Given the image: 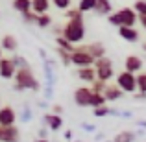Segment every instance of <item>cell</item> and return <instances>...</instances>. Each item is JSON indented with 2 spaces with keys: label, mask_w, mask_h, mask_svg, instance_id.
<instances>
[{
  "label": "cell",
  "mask_w": 146,
  "mask_h": 142,
  "mask_svg": "<svg viewBox=\"0 0 146 142\" xmlns=\"http://www.w3.org/2000/svg\"><path fill=\"white\" fill-rule=\"evenodd\" d=\"M15 63H17V70H15V89L17 90H24V89H30V90H39V81L37 78L33 76L30 65H26V61L22 57H15Z\"/></svg>",
  "instance_id": "obj_1"
},
{
  "label": "cell",
  "mask_w": 146,
  "mask_h": 142,
  "mask_svg": "<svg viewBox=\"0 0 146 142\" xmlns=\"http://www.w3.org/2000/svg\"><path fill=\"white\" fill-rule=\"evenodd\" d=\"M61 37L67 39L70 44H80L85 39V24H83V18H74V20H67V24L63 26V32Z\"/></svg>",
  "instance_id": "obj_2"
},
{
  "label": "cell",
  "mask_w": 146,
  "mask_h": 142,
  "mask_svg": "<svg viewBox=\"0 0 146 142\" xmlns=\"http://www.w3.org/2000/svg\"><path fill=\"white\" fill-rule=\"evenodd\" d=\"M109 24L113 26H135L137 24V13L131 9V7H122V9L115 11V13H109Z\"/></svg>",
  "instance_id": "obj_3"
},
{
  "label": "cell",
  "mask_w": 146,
  "mask_h": 142,
  "mask_svg": "<svg viewBox=\"0 0 146 142\" xmlns=\"http://www.w3.org/2000/svg\"><path fill=\"white\" fill-rule=\"evenodd\" d=\"M93 65H94V74H96V79L107 83L111 78H113V61H111L107 55L94 59Z\"/></svg>",
  "instance_id": "obj_4"
},
{
  "label": "cell",
  "mask_w": 146,
  "mask_h": 142,
  "mask_svg": "<svg viewBox=\"0 0 146 142\" xmlns=\"http://www.w3.org/2000/svg\"><path fill=\"white\" fill-rule=\"evenodd\" d=\"M70 63L76 67H93L94 57L87 52L85 44H80V46H74V50L70 52Z\"/></svg>",
  "instance_id": "obj_5"
},
{
  "label": "cell",
  "mask_w": 146,
  "mask_h": 142,
  "mask_svg": "<svg viewBox=\"0 0 146 142\" xmlns=\"http://www.w3.org/2000/svg\"><path fill=\"white\" fill-rule=\"evenodd\" d=\"M115 85L118 87V89L122 90V92H135L137 87H135V74H131V72H120V74L117 76V83Z\"/></svg>",
  "instance_id": "obj_6"
},
{
  "label": "cell",
  "mask_w": 146,
  "mask_h": 142,
  "mask_svg": "<svg viewBox=\"0 0 146 142\" xmlns=\"http://www.w3.org/2000/svg\"><path fill=\"white\" fill-rule=\"evenodd\" d=\"M15 70H17L15 57H0V78H4V79H13Z\"/></svg>",
  "instance_id": "obj_7"
},
{
  "label": "cell",
  "mask_w": 146,
  "mask_h": 142,
  "mask_svg": "<svg viewBox=\"0 0 146 142\" xmlns=\"http://www.w3.org/2000/svg\"><path fill=\"white\" fill-rule=\"evenodd\" d=\"M91 96H93V92H91L89 87H80V89H76V92H74V102L78 103L80 107H89Z\"/></svg>",
  "instance_id": "obj_8"
},
{
  "label": "cell",
  "mask_w": 146,
  "mask_h": 142,
  "mask_svg": "<svg viewBox=\"0 0 146 142\" xmlns=\"http://www.w3.org/2000/svg\"><path fill=\"white\" fill-rule=\"evenodd\" d=\"M144 67V61L141 59L139 55H128L124 61V68L126 72H131V74H137V72H141Z\"/></svg>",
  "instance_id": "obj_9"
},
{
  "label": "cell",
  "mask_w": 146,
  "mask_h": 142,
  "mask_svg": "<svg viewBox=\"0 0 146 142\" xmlns=\"http://www.w3.org/2000/svg\"><path fill=\"white\" fill-rule=\"evenodd\" d=\"M15 111L13 107L6 105L0 107V127H7V125H15Z\"/></svg>",
  "instance_id": "obj_10"
},
{
  "label": "cell",
  "mask_w": 146,
  "mask_h": 142,
  "mask_svg": "<svg viewBox=\"0 0 146 142\" xmlns=\"http://www.w3.org/2000/svg\"><path fill=\"white\" fill-rule=\"evenodd\" d=\"M118 35L122 37L124 41H128V43H137L139 41V32H137L135 26H120L118 28Z\"/></svg>",
  "instance_id": "obj_11"
},
{
  "label": "cell",
  "mask_w": 146,
  "mask_h": 142,
  "mask_svg": "<svg viewBox=\"0 0 146 142\" xmlns=\"http://www.w3.org/2000/svg\"><path fill=\"white\" fill-rule=\"evenodd\" d=\"M19 129L15 125H7V127H2V133H0V142H19Z\"/></svg>",
  "instance_id": "obj_12"
},
{
  "label": "cell",
  "mask_w": 146,
  "mask_h": 142,
  "mask_svg": "<svg viewBox=\"0 0 146 142\" xmlns=\"http://www.w3.org/2000/svg\"><path fill=\"white\" fill-rule=\"evenodd\" d=\"M122 90L118 89L117 85H106V89H104V92H102V96L106 98V102H117V100H120L122 98Z\"/></svg>",
  "instance_id": "obj_13"
},
{
  "label": "cell",
  "mask_w": 146,
  "mask_h": 142,
  "mask_svg": "<svg viewBox=\"0 0 146 142\" xmlns=\"http://www.w3.org/2000/svg\"><path fill=\"white\" fill-rule=\"evenodd\" d=\"M30 7L35 15H43L48 13L50 9V0H30Z\"/></svg>",
  "instance_id": "obj_14"
},
{
  "label": "cell",
  "mask_w": 146,
  "mask_h": 142,
  "mask_svg": "<svg viewBox=\"0 0 146 142\" xmlns=\"http://www.w3.org/2000/svg\"><path fill=\"white\" fill-rule=\"evenodd\" d=\"M0 48L2 50H7V52H15V50L19 48V41H17V37L15 35H4L2 37V41H0Z\"/></svg>",
  "instance_id": "obj_15"
},
{
  "label": "cell",
  "mask_w": 146,
  "mask_h": 142,
  "mask_svg": "<svg viewBox=\"0 0 146 142\" xmlns=\"http://www.w3.org/2000/svg\"><path fill=\"white\" fill-rule=\"evenodd\" d=\"M78 78L82 81H87V83H93L96 79V74H94V68L93 67H80L78 68Z\"/></svg>",
  "instance_id": "obj_16"
},
{
  "label": "cell",
  "mask_w": 146,
  "mask_h": 142,
  "mask_svg": "<svg viewBox=\"0 0 146 142\" xmlns=\"http://www.w3.org/2000/svg\"><path fill=\"white\" fill-rule=\"evenodd\" d=\"M87 52L91 53V55L94 57V59H98V57H104L106 55V46H104L102 43H91V44H85Z\"/></svg>",
  "instance_id": "obj_17"
},
{
  "label": "cell",
  "mask_w": 146,
  "mask_h": 142,
  "mask_svg": "<svg viewBox=\"0 0 146 142\" xmlns=\"http://www.w3.org/2000/svg\"><path fill=\"white\" fill-rule=\"evenodd\" d=\"M135 87H137V90H139V98H143L146 94V74L143 70L137 72V76H135Z\"/></svg>",
  "instance_id": "obj_18"
},
{
  "label": "cell",
  "mask_w": 146,
  "mask_h": 142,
  "mask_svg": "<svg viewBox=\"0 0 146 142\" xmlns=\"http://www.w3.org/2000/svg\"><path fill=\"white\" fill-rule=\"evenodd\" d=\"M44 122H46V125L50 129H54V131L63 125V120H61L59 114H46V116H44Z\"/></svg>",
  "instance_id": "obj_19"
},
{
  "label": "cell",
  "mask_w": 146,
  "mask_h": 142,
  "mask_svg": "<svg viewBox=\"0 0 146 142\" xmlns=\"http://www.w3.org/2000/svg\"><path fill=\"white\" fill-rule=\"evenodd\" d=\"M93 11H96V13H100V15H109L111 13V2L109 0H96Z\"/></svg>",
  "instance_id": "obj_20"
},
{
  "label": "cell",
  "mask_w": 146,
  "mask_h": 142,
  "mask_svg": "<svg viewBox=\"0 0 146 142\" xmlns=\"http://www.w3.org/2000/svg\"><path fill=\"white\" fill-rule=\"evenodd\" d=\"M13 9H17L19 13H26V11H30L32 7H30V0H13Z\"/></svg>",
  "instance_id": "obj_21"
},
{
  "label": "cell",
  "mask_w": 146,
  "mask_h": 142,
  "mask_svg": "<svg viewBox=\"0 0 146 142\" xmlns=\"http://www.w3.org/2000/svg\"><path fill=\"white\" fill-rule=\"evenodd\" d=\"M35 24L39 26V28H48L50 24H52V17H50L48 13H43V15H37V20Z\"/></svg>",
  "instance_id": "obj_22"
},
{
  "label": "cell",
  "mask_w": 146,
  "mask_h": 142,
  "mask_svg": "<svg viewBox=\"0 0 146 142\" xmlns=\"http://www.w3.org/2000/svg\"><path fill=\"white\" fill-rule=\"evenodd\" d=\"M94 4H96V0H80L78 9L82 11V13H87V11H93L94 9Z\"/></svg>",
  "instance_id": "obj_23"
},
{
  "label": "cell",
  "mask_w": 146,
  "mask_h": 142,
  "mask_svg": "<svg viewBox=\"0 0 146 142\" xmlns=\"http://www.w3.org/2000/svg\"><path fill=\"white\" fill-rule=\"evenodd\" d=\"M65 17H67V20H74V18H83V13L78 9V7H68V9H65Z\"/></svg>",
  "instance_id": "obj_24"
},
{
  "label": "cell",
  "mask_w": 146,
  "mask_h": 142,
  "mask_svg": "<svg viewBox=\"0 0 146 142\" xmlns=\"http://www.w3.org/2000/svg\"><path fill=\"white\" fill-rule=\"evenodd\" d=\"M135 140V135L131 131H122L115 137V142H133Z\"/></svg>",
  "instance_id": "obj_25"
},
{
  "label": "cell",
  "mask_w": 146,
  "mask_h": 142,
  "mask_svg": "<svg viewBox=\"0 0 146 142\" xmlns=\"http://www.w3.org/2000/svg\"><path fill=\"white\" fill-rule=\"evenodd\" d=\"M100 105H106V98H104L102 94L93 92V96H91V103H89V107H100Z\"/></svg>",
  "instance_id": "obj_26"
},
{
  "label": "cell",
  "mask_w": 146,
  "mask_h": 142,
  "mask_svg": "<svg viewBox=\"0 0 146 142\" xmlns=\"http://www.w3.org/2000/svg\"><path fill=\"white\" fill-rule=\"evenodd\" d=\"M56 43H57V48H63V50H67V52H72V50H74V44H70L67 39H63L61 35H57Z\"/></svg>",
  "instance_id": "obj_27"
},
{
  "label": "cell",
  "mask_w": 146,
  "mask_h": 142,
  "mask_svg": "<svg viewBox=\"0 0 146 142\" xmlns=\"http://www.w3.org/2000/svg\"><path fill=\"white\" fill-rule=\"evenodd\" d=\"M131 9L135 11L137 15H146V0H137Z\"/></svg>",
  "instance_id": "obj_28"
},
{
  "label": "cell",
  "mask_w": 146,
  "mask_h": 142,
  "mask_svg": "<svg viewBox=\"0 0 146 142\" xmlns=\"http://www.w3.org/2000/svg\"><path fill=\"white\" fill-rule=\"evenodd\" d=\"M72 0H50V6H56L57 9H68Z\"/></svg>",
  "instance_id": "obj_29"
},
{
  "label": "cell",
  "mask_w": 146,
  "mask_h": 142,
  "mask_svg": "<svg viewBox=\"0 0 146 142\" xmlns=\"http://www.w3.org/2000/svg\"><path fill=\"white\" fill-rule=\"evenodd\" d=\"M106 85H107V83L100 81V79H94V81H93V87H89V89H91V92L102 94V92H104V89H106Z\"/></svg>",
  "instance_id": "obj_30"
},
{
  "label": "cell",
  "mask_w": 146,
  "mask_h": 142,
  "mask_svg": "<svg viewBox=\"0 0 146 142\" xmlns=\"http://www.w3.org/2000/svg\"><path fill=\"white\" fill-rule=\"evenodd\" d=\"M57 57L61 59V63H63V65L70 63V52H67V50H63V48H57Z\"/></svg>",
  "instance_id": "obj_31"
},
{
  "label": "cell",
  "mask_w": 146,
  "mask_h": 142,
  "mask_svg": "<svg viewBox=\"0 0 146 142\" xmlns=\"http://www.w3.org/2000/svg\"><path fill=\"white\" fill-rule=\"evenodd\" d=\"M22 18H24V20L28 22V24H35V20H37V15L33 13L32 9H30V11H26V13H22Z\"/></svg>",
  "instance_id": "obj_32"
},
{
  "label": "cell",
  "mask_w": 146,
  "mask_h": 142,
  "mask_svg": "<svg viewBox=\"0 0 146 142\" xmlns=\"http://www.w3.org/2000/svg\"><path fill=\"white\" fill-rule=\"evenodd\" d=\"M109 114V109L106 105H100V107H94V116H106Z\"/></svg>",
  "instance_id": "obj_33"
},
{
  "label": "cell",
  "mask_w": 146,
  "mask_h": 142,
  "mask_svg": "<svg viewBox=\"0 0 146 142\" xmlns=\"http://www.w3.org/2000/svg\"><path fill=\"white\" fill-rule=\"evenodd\" d=\"M137 20H139L143 26H146V15H137Z\"/></svg>",
  "instance_id": "obj_34"
},
{
  "label": "cell",
  "mask_w": 146,
  "mask_h": 142,
  "mask_svg": "<svg viewBox=\"0 0 146 142\" xmlns=\"http://www.w3.org/2000/svg\"><path fill=\"white\" fill-rule=\"evenodd\" d=\"M61 111H63V107H61V105H56V107H54V114H59Z\"/></svg>",
  "instance_id": "obj_35"
},
{
  "label": "cell",
  "mask_w": 146,
  "mask_h": 142,
  "mask_svg": "<svg viewBox=\"0 0 146 142\" xmlns=\"http://www.w3.org/2000/svg\"><path fill=\"white\" fill-rule=\"evenodd\" d=\"M35 142H48V140H46V139H37Z\"/></svg>",
  "instance_id": "obj_36"
},
{
  "label": "cell",
  "mask_w": 146,
  "mask_h": 142,
  "mask_svg": "<svg viewBox=\"0 0 146 142\" xmlns=\"http://www.w3.org/2000/svg\"><path fill=\"white\" fill-rule=\"evenodd\" d=\"M0 57H2V48H0Z\"/></svg>",
  "instance_id": "obj_37"
},
{
  "label": "cell",
  "mask_w": 146,
  "mask_h": 142,
  "mask_svg": "<svg viewBox=\"0 0 146 142\" xmlns=\"http://www.w3.org/2000/svg\"><path fill=\"white\" fill-rule=\"evenodd\" d=\"M0 133H2V127H0Z\"/></svg>",
  "instance_id": "obj_38"
}]
</instances>
